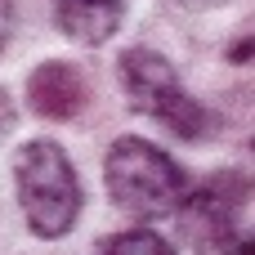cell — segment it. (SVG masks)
I'll use <instances>...</instances> for the list:
<instances>
[{
    "instance_id": "cell-1",
    "label": "cell",
    "mask_w": 255,
    "mask_h": 255,
    "mask_svg": "<svg viewBox=\"0 0 255 255\" xmlns=\"http://www.w3.org/2000/svg\"><path fill=\"white\" fill-rule=\"evenodd\" d=\"M103 179H108L112 202L126 215H134V220L175 215L179 202L188 197V179L175 166V157L161 152L148 139H134V134H126V139L112 143L108 166H103Z\"/></svg>"
},
{
    "instance_id": "cell-2",
    "label": "cell",
    "mask_w": 255,
    "mask_h": 255,
    "mask_svg": "<svg viewBox=\"0 0 255 255\" xmlns=\"http://www.w3.org/2000/svg\"><path fill=\"white\" fill-rule=\"evenodd\" d=\"M18 202L36 238H63L81 215V179L54 139H31L13 161Z\"/></svg>"
},
{
    "instance_id": "cell-3",
    "label": "cell",
    "mask_w": 255,
    "mask_h": 255,
    "mask_svg": "<svg viewBox=\"0 0 255 255\" xmlns=\"http://www.w3.org/2000/svg\"><path fill=\"white\" fill-rule=\"evenodd\" d=\"M242 197H247V188L224 175V179H211L202 193H188L179 202L184 233L202 255H233L238 247H247L242 242V220H238Z\"/></svg>"
},
{
    "instance_id": "cell-4",
    "label": "cell",
    "mask_w": 255,
    "mask_h": 255,
    "mask_svg": "<svg viewBox=\"0 0 255 255\" xmlns=\"http://www.w3.org/2000/svg\"><path fill=\"white\" fill-rule=\"evenodd\" d=\"M121 85H126L130 103L152 117L179 94V76H175L170 58H161L157 49H143V45L121 54Z\"/></svg>"
},
{
    "instance_id": "cell-5",
    "label": "cell",
    "mask_w": 255,
    "mask_h": 255,
    "mask_svg": "<svg viewBox=\"0 0 255 255\" xmlns=\"http://www.w3.org/2000/svg\"><path fill=\"white\" fill-rule=\"evenodd\" d=\"M27 99L40 117H54V121H67L85 108V76L72 67V63H40L27 81Z\"/></svg>"
},
{
    "instance_id": "cell-6",
    "label": "cell",
    "mask_w": 255,
    "mask_h": 255,
    "mask_svg": "<svg viewBox=\"0 0 255 255\" xmlns=\"http://www.w3.org/2000/svg\"><path fill=\"white\" fill-rule=\"evenodd\" d=\"M121 22V0H63L58 27L76 45H103Z\"/></svg>"
},
{
    "instance_id": "cell-7",
    "label": "cell",
    "mask_w": 255,
    "mask_h": 255,
    "mask_svg": "<svg viewBox=\"0 0 255 255\" xmlns=\"http://www.w3.org/2000/svg\"><path fill=\"white\" fill-rule=\"evenodd\" d=\"M157 121H166L179 139H202V134H206V126H211V117L202 112V103H197V99H188L184 90H179V94L157 112Z\"/></svg>"
},
{
    "instance_id": "cell-8",
    "label": "cell",
    "mask_w": 255,
    "mask_h": 255,
    "mask_svg": "<svg viewBox=\"0 0 255 255\" xmlns=\"http://www.w3.org/2000/svg\"><path fill=\"white\" fill-rule=\"evenodd\" d=\"M103 255H170V247L148 229H130V233H117L103 247Z\"/></svg>"
},
{
    "instance_id": "cell-9",
    "label": "cell",
    "mask_w": 255,
    "mask_h": 255,
    "mask_svg": "<svg viewBox=\"0 0 255 255\" xmlns=\"http://www.w3.org/2000/svg\"><path fill=\"white\" fill-rule=\"evenodd\" d=\"M9 31H13V0H0V45L9 40Z\"/></svg>"
},
{
    "instance_id": "cell-10",
    "label": "cell",
    "mask_w": 255,
    "mask_h": 255,
    "mask_svg": "<svg viewBox=\"0 0 255 255\" xmlns=\"http://www.w3.org/2000/svg\"><path fill=\"white\" fill-rule=\"evenodd\" d=\"M9 126H13V103H9V94L0 90V139L9 134Z\"/></svg>"
},
{
    "instance_id": "cell-11",
    "label": "cell",
    "mask_w": 255,
    "mask_h": 255,
    "mask_svg": "<svg viewBox=\"0 0 255 255\" xmlns=\"http://www.w3.org/2000/svg\"><path fill=\"white\" fill-rule=\"evenodd\" d=\"M184 9H220V4H229V0H179Z\"/></svg>"
},
{
    "instance_id": "cell-12",
    "label": "cell",
    "mask_w": 255,
    "mask_h": 255,
    "mask_svg": "<svg viewBox=\"0 0 255 255\" xmlns=\"http://www.w3.org/2000/svg\"><path fill=\"white\" fill-rule=\"evenodd\" d=\"M121 4H126V0H121Z\"/></svg>"
}]
</instances>
